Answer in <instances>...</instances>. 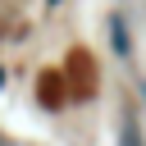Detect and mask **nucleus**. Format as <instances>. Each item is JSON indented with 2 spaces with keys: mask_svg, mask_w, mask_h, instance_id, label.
<instances>
[{
  "mask_svg": "<svg viewBox=\"0 0 146 146\" xmlns=\"http://www.w3.org/2000/svg\"><path fill=\"white\" fill-rule=\"evenodd\" d=\"M0 87H5V73H0Z\"/></svg>",
  "mask_w": 146,
  "mask_h": 146,
  "instance_id": "nucleus-1",
  "label": "nucleus"
},
{
  "mask_svg": "<svg viewBox=\"0 0 146 146\" xmlns=\"http://www.w3.org/2000/svg\"><path fill=\"white\" fill-rule=\"evenodd\" d=\"M50 5H59V0H50Z\"/></svg>",
  "mask_w": 146,
  "mask_h": 146,
  "instance_id": "nucleus-2",
  "label": "nucleus"
}]
</instances>
